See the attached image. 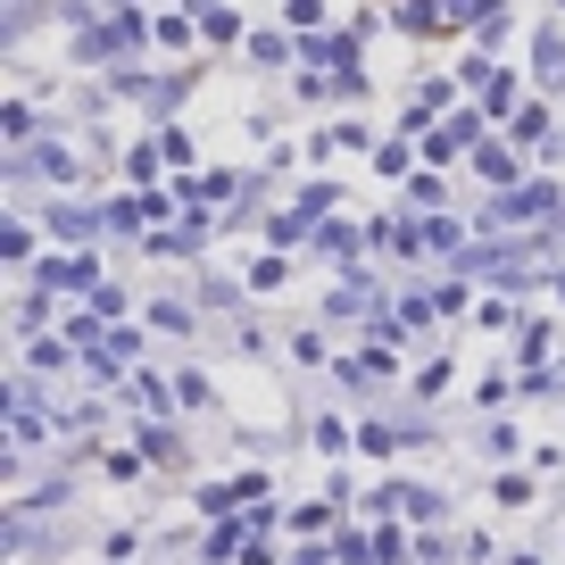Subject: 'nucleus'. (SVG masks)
Listing matches in <instances>:
<instances>
[]
</instances>
